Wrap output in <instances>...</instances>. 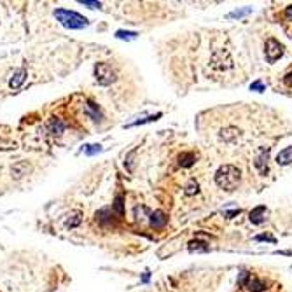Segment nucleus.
<instances>
[{
	"label": "nucleus",
	"mask_w": 292,
	"mask_h": 292,
	"mask_svg": "<svg viewBox=\"0 0 292 292\" xmlns=\"http://www.w3.org/2000/svg\"><path fill=\"white\" fill-rule=\"evenodd\" d=\"M276 163H278V165H289V163H292V147H287V149L282 150V152L276 156Z\"/></svg>",
	"instance_id": "nucleus-11"
},
{
	"label": "nucleus",
	"mask_w": 292,
	"mask_h": 292,
	"mask_svg": "<svg viewBox=\"0 0 292 292\" xmlns=\"http://www.w3.org/2000/svg\"><path fill=\"white\" fill-rule=\"evenodd\" d=\"M224 140H234V138H238V131L234 128H226L224 131H222V135H221Z\"/></svg>",
	"instance_id": "nucleus-16"
},
{
	"label": "nucleus",
	"mask_w": 292,
	"mask_h": 292,
	"mask_svg": "<svg viewBox=\"0 0 292 292\" xmlns=\"http://www.w3.org/2000/svg\"><path fill=\"white\" fill-rule=\"evenodd\" d=\"M26 75H28V72H26L25 67L18 68V70L13 74V77H11V83H9V86H11L13 89L21 88V84H23V83L26 81Z\"/></svg>",
	"instance_id": "nucleus-5"
},
{
	"label": "nucleus",
	"mask_w": 292,
	"mask_h": 292,
	"mask_svg": "<svg viewBox=\"0 0 292 292\" xmlns=\"http://www.w3.org/2000/svg\"><path fill=\"white\" fill-rule=\"evenodd\" d=\"M250 89H259V91H263V84H261V83H254L250 86Z\"/></svg>",
	"instance_id": "nucleus-25"
},
{
	"label": "nucleus",
	"mask_w": 292,
	"mask_h": 292,
	"mask_svg": "<svg viewBox=\"0 0 292 292\" xmlns=\"http://www.w3.org/2000/svg\"><path fill=\"white\" fill-rule=\"evenodd\" d=\"M112 210L119 215V217H123V213H125V207H123V196L119 194V196H116V200H114V205H112Z\"/></svg>",
	"instance_id": "nucleus-14"
},
{
	"label": "nucleus",
	"mask_w": 292,
	"mask_h": 292,
	"mask_svg": "<svg viewBox=\"0 0 292 292\" xmlns=\"http://www.w3.org/2000/svg\"><path fill=\"white\" fill-rule=\"evenodd\" d=\"M79 222H81L79 213H75V215H72V219H68V221H67V226H68V228H75V226L79 224Z\"/></svg>",
	"instance_id": "nucleus-22"
},
{
	"label": "nucleus",
	"mask_w": 292,
	"mask_h": 292,
	"mask_svg": "<svg viewBox=\"0 0 292 292\" xmlns=\"http://www.w3.org/2000/svg\"><path fill=\"white\" fill-rule=\"evenodd\" d=\"M266 215H268V209L266 207H257V209H254L250 212V221L254 222V224H261V222L266 219Z\"/></svg>",
	"instance_id": "nucleus-8"
},
{
	"label": "nucleus",
	"mask_w": 292,
	"mask_h": 292,
	"mask_svg": "<svg viewBox=\"0 0 292 292\" xmlns=\"http://www.w3.org/2000/svg\"><path fill=\"white\" fill-rule=\"evenodd\" d=\"M285 16H287V20L292 21V5H291V7L285 9Z\"/></svg>",
	"instance_id": "nucleus-26"
},
{
	"label": "nucleus",
	"mask_w": 292,
	"mask_h": 292,
	"mask_svg": "<svg viewBox=\"0 0 292 292\" xmlns=\"http://www.w3.org/2000/svg\"><path fill=\"white\" fill-rule=\"evenodd\" d=\"M194 192H198V184L196 182L188 184V188H186V194H188V196H191V194H194Z\"/></svg>",
	"instance_id": "nucleus-21"
},
{
	"label": "nucleus",
	"mask_w": 292,
	"mask_h": 292,
	"mask_svg": "<svg viewBox=\"0 0 292 292\" xmlns=\"http://www.w3.org/2000/svg\"><path fill=\"white\" fill-rule=\"evenodd\" d=\"M245 284H247V287L250 289L252 292H261L264 287H266V285H264L263 282H259V280H257V278H254V276H252V278L247 280Z\"/></svg>",
	"instance_id": "nucleus-12"
},
{
	"label": "nucleus",
	"mask_w": 292,
	"mask_h": 292,
	"mask_svg": "<svg viewBox=\"0 0 292 292\" xmlns=\"http://www.w3.org/2000/svg\"><path fill=\"white\" fill-rule=\"evenodd\" d=\"M79 4L86 5V7H89V9H96V7H100L102 5L98 0H79Z\"/></svg>",
	"instance_id": "nucleus-18"
},
{
	"label": "nucleus",
	"mask_w": 292,
	"mask_h": 292,
	"mask_svg": "<svg viewBox=\"0 0 292 292\" xmlns=\"http://www.w3.org/2000/svg\"><path fill=\"white\" fill-rule=\"evenodd\" d=\"M250 11H252L250 7L243 9V11H234V13H231V14H229V18H240V16H245V14H249V13H250Z\"/></svg>",
	"instance_id": "nucleus-23"
},
{
	"label": "nucleus",
	"mask_w": 292,
	"mask_h": 292,
	"mask_svg": "<svg viewBox=\"0 0 292 292\" xmlns=\"http://www.w3.org/2000/svg\"><path fill=\"white\" fill-rule=\"evenodd\" d=\"M98 152H102V146H98V144H93V146L86 147V154H88V156L98 154Z\"/></svg>",
	"instance_id": "nucleus-20"
},
{
	"label": "nucleus",
	"mask_w": 292,
	"mask_h": 292,
	"mask_svg": "<svg viewBox=\"0 0 292 292\" xmlns=\"http://www.w3.org/2000/svg\"><path fill=\"white\" fill-rule=\"evenodd\" d=\"M116 37L117 39H135L137 37V32H126V30H117L116 32Z\"/></svg>",
	"instance_id": "nucleus-17"
},
{
	"label": "nucleus",
	"mask_w": 292,
	"mask_h": 292,
	"mask_svg": "<svg viewBox=\"0 0 292 292\" xmlns=\"http://www.w3.org/2000/svg\"><path fill=\"white\" fill-rule=\"evenodd\" d=\"M215 182L224 191H234L240 184V171L233 165H222L215 173Z\"/></svg>",
	"instance_id": "nucleus-1"
},
{
	"label": "nucleus",
	"mask_w": 292,
	"mask_h": 292,
	"mask_svg": "<svg viewBox=\"0 0 292 292\" xmlns=\"http://www.w3.org/2000/svg\"><path fill=\"white\" fill-rule=\"evenodd\" d=\"M268 150H263L261 154L257 156V159H255V167H257V170L261 171V173H266L268 171Z\"/></svg>",
	"instance_id": "nucleus-10"
},
{
	"label": "nucleus",
	"mask_w": 292,
	"mask_h": 292,
	"mask_svg": "<svg viewBox=\"0 0 292 292\" xmlns=\"http://www.w3.org/2000/svg\"><path fill=\"white\" fill-rule=\"evenodd\" d=\"M285 84H287V86H291V88H292V72H291V74H287V75H285Z\"/></svg>",
	"instance_id": "nucleus-24"
},
{
	"label": "nucleus",
	"mask_w": 292,
	"mask_h": 292,
	"mask_svg": "<svg viewBox=\"0 0 292 292\" xmlns=\"http://www.w3.org/2000/svg\"><path fill=\"white\" fill-rule=\"evenodd\" d=\"M84 110H86V114L91 117L93 121H100V119H102V114H100V109H98V105L93 104L91 100L86 102V109H84Z\"/></svg>",
	"instance_id": "nucleus-9"
},
{
	"label": "nucleus",
	"mask_w": 292,
	"mask_h": 292,
	"mask_svg": "<svg viewBox=\"0 0 292 292\" xmlns=\"http://www.w3.org/2000/svg\"><path fill=\"white\" fill-rule=\"evenodd\" d=\"M65 128H67V125H65L62 119H58V117H51L49 123H47V129H49L53 135H56V137H60V135L65 131Z\"/></svg>",
	"instance_id": "nucleus-6"
},
{
	"label": "nucleus",
	"mask_w": 292,
	"mask_h": 292,
	"mask_svg": "<svg viewBox=\"0 0 292 292\" xmlns=\"http://www.w3.org/2000/svg\"><path fill=\"white\" fill-rule=\"evenodd\" d=\"M159 117H161V114L144 117V119H138V121H135V123H131V125H128V128H133V126H138V125H146V123H152V121H156V119H159Z\"/></svg>",
	"instance_id": "nucleus-15"
},
{
	"label": "nucleus",
	"mask_w": 292,
	"mask_h": 292,
	"mask_svg": "<svg viewBox=\"0 0 292 292\" xmlns=\"http://www.w3.org/2000/svg\"><path fill=\"white\" fill-rule=\"evenodd\" d=\"M189 250H203V252H207L209 250V247H205V243H201V242H192L191 245H189Z\"/></svg>",
	"instance_id": "nucleus-19"
},
{
	"label": "nucleus",
	"mask_w": 292,
	"mask_h": 292,
	"mask_svg": "<svg viewBox=\"0 0 292 292\" xmlns=\"http://www.w3.org/2000/svg\"><path fill=\"white\" fill-rule=\"evenodd\" d=\"M282 53H284V47H282V44H280L276 39H268L266 41V60L270 63H275L276 60L282 56Z\"/></svg>",
	"instance_id": "nucleus-4"
},
{
	"label": "nucleus",
	"mask_w": 292,
	"mask_h": 292,
	"mask_svg": "<svg viewBox=\"0 0 292 292\" xmlns=\"http://www.w3.org/2000/svg\"><path fill=\"white\" fill-rule=\"evenodd\" d=\"M167 222H168V217L161 210H156L154 213H150V226H152V228H158V229L159 228H165Z\"/></svg>",
	"instance_id": "nucleus-7"
},
{
	"label": "nucleus",
	"mask_w": 292,
	"mask_h": 292,
	"mask_svg": "<svg viewBox=\"0 0 292 292\" xmlns=\"http://www.w3.org/2000/svg\"><path fill=\"white\" fill-rule=\"evenodd\" d=\"M194 161H196V156L194 154H182L179 158V163H180V167H184V168H189V167H192L194 165Z\"/></svg>",
	"instance_id": "nucleus-13"
},
{
	"label": "nucleus",
	"mask_w": 292,
	"mask_h": 292,
	"mask_svg": "<svg viewBox=\"0 0 292 292\" xmlns=\"http://www.w3.org/2000/svg\"><path fill=\"white\" fill-rule=\"evenodd\" d=\"M55 18L56 21H60V25L68 30H83L89 25L88 18H84L83 14L75 13V11H68V9H56Z\"/></svg>",
	"instance_id": "nucleus-2"
},
{
	"label": "nucleus",
	"mask_w": 292,
	"mask_h": 292,
	"mask_svg": "<svg viewBox=\"0 0 292 292\" xmlns=\"http://www.w3.org/2000/svg\"><path fill=\"white\" fill-rule=\"evenodd\" d=\"M95 79L100 86H110L116 81V72L109 63H96L95 65Z\"/></svg>",
	"instance_id": "nucleus-3"
}]
</instances>
